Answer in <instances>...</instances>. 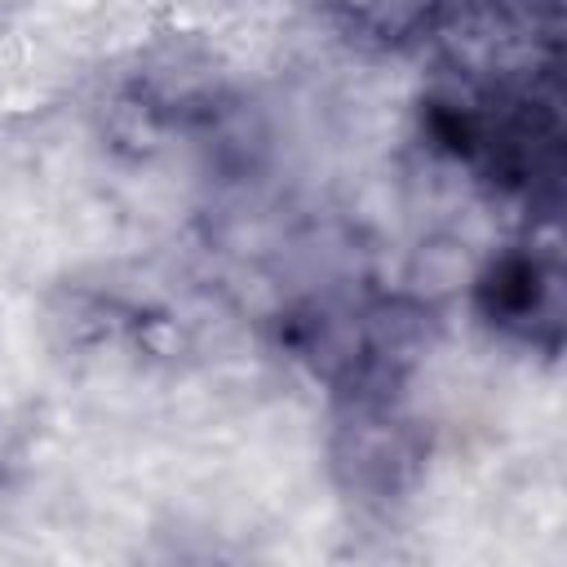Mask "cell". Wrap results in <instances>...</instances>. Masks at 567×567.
<instances>
[{
	"label": "cell",
	"instance_id": "1",
	"mask_svg": "<svg viewBox=\"0 0 567 567\" xmlns=\"http://www.w3.org/2000/svg\"><path fill=\"white\" fill-rule=\"evenodd\" d=\"M483 310L501 323H518L527 315L540 310L545 301V279H540V266L527 261V257H505L487 279H483Z\"/></svg>",
	"mask_w": 567,
	"mask_h": 567
}]
</instances>
